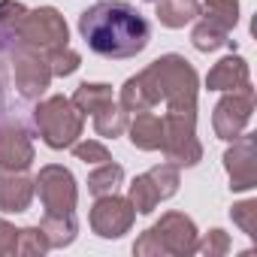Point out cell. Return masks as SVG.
Wrapping results in <instances>:
<instances>
[{
	"label": "cell",
	"instance_id": "6da1fadb",
	"mask_svg": "<svg viewBox=\"0 0 257 257\" xmlns=\"http://www.w3.org/2000/svg\"><path fill=\"white\" fill-rule=\"evenodd\" d=\"M200 76L182 55H161L143 73L131 76L121 85L118 103L124 112H146L161 100L167 109H197Z\"/></svg>",
	"mask_w": 257,
	"mask_h": 257
},
{
	"label": "cell",
	"instance_id": "7a4b0ae2",
	"mask_svg": "<svg viewBox=\"0 0 257 257\" xmlns=\"http://www.w3.org/2000/svg\"><path fill=\"white\" fill-rule=\"evenodd\" d=\"M79 34L94 55L124 61L137 58L149 46L152 25L124 0H100L79 16Z\"/></svg>",
	"mask_w": 257,
	"mask_h": 257
},
{
	"label": "cell",
	"instance_id": "3957f363",
	"mask_svg": "<svg viewBox=\"0 0 257 257\" xmlns=\"http://www.w3.org/2000/svg\"><path fill=\"white\" fill-rule=\"evenodd\" d=\"M197 224L185 215V212H167L158 224H152L137 242H134V254L140 257H188L194 254L197 245Z\"/></svg>",
	"mask_w": 257,
	"mask_h": 257
},
{
	"label": "cell",
	"instance_id": "277c9868",
	"mask_svg": "<svg viewBox=\"0 0 257 257\" xmlns=\"http://www.w3.org/2000/svg\"><path fill=\"white\" fill-rule=\"evenodd\" d=\"M34 124H37V134L40 140L61 152V149H70L73 143H79L82 137V127H85V115L73 106L70 97L64 94H52L46 100L37 103L34 109Z\"/></svg>",
	"mask_w": 257,
	"mask_h": 257
},
{
	"label": "cell",
	"instance_id": "5b68a950",
	"mask_svg": "<svg viewBox=\"0 0 257 257\" xmlns=\"http://www.w3.org/2000/svg\"><path fill=\"white\" fill-rule=\"evenodd\" d=\"M161 152L176 167H197L203 161V146L197 140V109H167Z\"/></svg>",
	"mask_w": 257,
	"mask_h": 257
},
{
	"label": "cell",
	"instance_id": "8992f818",
	"mask_svg": "<svg viewBox=\"0 0 257 257\" xmlns=\"http://www.w3.org/2000/svg\"><path fill=\"white\" fill-rule=\"evenodd\" d=\"M10 64H13V76H16V91L22 100L34 103L40 100L49 85H52V70H49V61H46V52L34 49V46H25V43H13L10 49Z\"/></svg>",
	"mask_w": 257,
	"mask_h": 257
},
{
	"label": "cell",
	"instance_id": "52a82bcc",
	"mask_svg": "<svg viewBox=\"0 0 257 257\" xmlns=\"http://www.w3.org/2000/svg\"><path fill=\"white\" fill-rule=\"evenodd\" d=\"M16 40L25 46H34L40 52H52V49L70 43V28L55 7H37V10L25 13Z\"/></svg>",
	"mask_w": 257,
	"mask_h": 257
},
{
	"label": "cell",
	"instance_id": "ba28073f",
	"mask_svg": "<svg viewBox=\"0 0 257 257\" xmlns=\"http://www.w3.org/2000/svg\"><path fill=\"white\" fill-rule=\"evenodd\" d=\"M34 188L43 200L46 215H70L76 212L79 203V188H76V176L61 167V164H49L40 170V176L34 179Z\"/></svg>",
	"mask_w": 257,
	"mask_h": 257
},
{
	"label": "cell",
	"instance_id": "9c48e42d",
	"mask_svg": "<svg viewBox=\"0 0 257 257\" xmlns=\"http://www.w3.org/2000/svg\"><path fill=\"white\" fill-rule=\"evenodd\" d=\"M254 115V88H239V91H224V97L215 103L212 112V127L215 137L224 143H233Z\"/></svg>",
	"mask_w": 257,
	"mask_h": 257
},
{
	"label": "cell",
	"instance_id": "30bf717a",
	"mask_svg": "<svg viewBox=\"0 0 257 257\" xmlns=\"http://www.w3.org/2000/svg\"><path fill=\"white\" fill-rule=\"evenodd\" d=\"M88 221H91V230L100 239H121L124 233H131V227L137 221V209L131 206L127 197L106 194V197L94 200Z\"/></svg>",
	"mask_w": 257,
	"mask_h": 257
},
{
	"label": "cell",
	"instance_id": "8fae6325",
	"mask_svg": "<svg viewBox=\"0 0 257 257\" xmlns=\"http://www.w3.org/2000/svg\"><path fill=\"white\" fill-rule=\"evenodd\" d=\"M224 170L230 176V191H251L257 185V134H239L224 152Z\"/></svg>",
	"mask_w": 257,
	"mask_h": 257
},
{
	"label": "cell",
	"instance_id": "7c38bea8",
	"mask_svg": "<svg viewBox=\"0 0 257 257\" xmlns=\"http://www.w3.org/2000/svg\"><path fill=\"white\" fill-rule=\"evenodd\" d=\"M34 164V140L19 121L0 124V170H28Z\"/></svg>",
	"mask_w": 257,
	"mask_h": 257
},
{
	"label": "cell",
	"instance_id": "4fadbf2b",
	"mask_svg": "<svg viewBox=\"0 0 257 257\" xmlns=\"http://www.w3.org/2000/svg\"><path fill=\"white\" fill-rule=\"evenodd\" d=\"M34 179L25 170H0V212L19 215L28 212L34 203Z\"/></svg>",
	"mask_w": 257,
	"mask_h": 257
},
{
	"label": "cell",
	"instance_id": "5bb4252c",
	"mask_svg": "<svg viewBox=\"0 0 257 257\" xmlns=\"http://www.w3.org/2000/svg\"><path fill=\"white\" fill-rule=\"evenodd\" d=\"M251 85V76H248V64L245 58L239 55H227L221 58L209 76H206V88L209 91H239V88H248Z\"/></svg>",
	"mask_w": 257,
	"mask_h": 257
},
{
	"label": "cell",
	"instance_id": "9a60e30c",
	"mask_svg": "<svg viewBox=\"0 0 257 257\" xmlns=\"http://www.w3.org/2000/svg\"><path fill=\"white\" fill-rule=\"evenodd\" d=\"M127 137L131 143L140 149V152H161V143H164V121L146 109V112H137L134 121H127Z\"/></svg>",
	"mask_w": 257,
	"mask_h": 257
},
{
	"label": "cell",
	"instance_id": "2e32d148",
	"mask_svg": "<svg viewBox=\"0 0 257 257\" xmlns=\"http://www.w3.org/2000/svg\"><path fill=\"white\" fill-rule=\"evenodd\" d=\"M155 4H158V22L164 28H173V31L197 22L203 13L200 0H155Z\"/></svg>",
	"mask_w": 257,
	"mask_h": 257
},
{
	"label": "cell",
	"instance_id": "e0dca14e",
	"mask_svg": "<svg viewBox=\"0 0 257 257\" xmlns=\"http://www.w3.org/2000/svg\"><path fill=\"white\" fill-rule=\"evenodd\" d=\"M40 230H43L49 248H67V245H73V239L79 233L76 212H70V215H46L40 221Z\"/></svg>",
	"mask_w": 257,
	"mask_h": 257
},
{
	"label": "cell",
	"instance_id": "ac0fdd59",
	"mask_svg": "<svg viewBox=\"0 0 257 257\" xmlns=\"http://www.w3.org/2000/svg\"><path fill=\"white\" fill-rule=\"evenodd\" d=\"M73 106L82 112V115H94V112H100L106 103H112L115 100V94H112V85H106V82H82L76 91H73Z\"/></svg>",
	"mask_w": 257,
	"mask_h": 257
},
{
	"label": "cell",
	"instance_id": "d6986e66",
	"mask_svg": "<svg viewBox=\"0 0 257 257\" xmlns=\"http://www.w3.org/2000/svg\"><path fill=\"white\" fill-rule=\"evenodd\" d=\"M131 112H124L121 109V103H106L100 112H94L91 118H94V131H97V137H103V140H115V137H121L124 131H127V118Z\"/></svg>",
	"mask_w": 257,
	"mask_h": 257
},
{
	"label": "cell",
	"instance_id": "ffe728a7",
	"mask_svg": "<svg viewBox=\"0 0 257 257\" xmlns=\"http://www.w3.org/2000/svg\"><path fill=\"white\" fill-rule=\"evenodd\" d=\"M230 31L221 28L218 22L212 19H200L191 31V43L197 52H215V49H224V46H233V40H227Z\"/></svg>",
	"mask_w": 257,
	"mask_h": 257
},
{
	"label": "cell",
	"instance_id": "44dd1931",
	"mask_svg": "<svg viewBox=\"0 0 257 257\" xmlns=\"http://www.w3.org/2000/svg\"><path fill=\"white\" fill-rule=\"evenodd\" d=\"M127 200H131V206H134L140 215H152V212L158 209L161 194H158V188H155V182H152L149 173L137 176L131 185H127Z\"/></svg>",
	"mask_w": 257,
	"mask_h": 257
},
{
	"label": "cell",
	"instance_id": "7402d4cb",
	"mask_svg": "<svg viewBox=\"0 0 257 257\" xmlns=\"http://www.w3.org/2000/svg\"><path fill=\"white\" fill-rule=\"evenodd\" d=\"M124 185V170L112 161L97 164V170L88 176V191L94 197H106V194H118V188Z\"/></svg>",
	"mask_w": 257,
	"mask_h": 257
},
{
	"label": "cell",
	"instance_id": "603a6c76",
	"mask_svg": "<svg viewBox=\"0 0 257 257\" xmlns=\"http://www.w3.org/2000/svg\"><path fill=\"white\" fill-rule=\"evenodd\" d=\"M46 61H49V70H52V76H73L79 67H82V55L76 52V49H70V43L67 46H58V49H52V52H46Z\"/></svg>",
	"mask_w": 257,
	"mask_h": 257
},
{
	"label": "cell",
	"instance_id": "cb8c5ba5",
	"mask_svg": "<svg viewBox=\"0 0 257 257\" xmlns=\"http://www.w3.org/2000/svg\"><path fill=\"white\" fill-rule=\"evenodd\" d=\"M200 16L218 22L227 31H233L236 22H239V0H206V10Z\"/></svg>",
	"mask_w": 257,
	"mask_h": 257
},
{
	"label": "cell",
	"instance_id": "d4e9b609",
	"mask_svg": "<svg viewBox=\"0 0 257 257\" xmlns=\"http://www.w3.org/2000/svg\"><path fill=\"white\" fill-rule=\"evenodd\" d=\"M149 176H152V182H155V188H158V194H161V200H170L176 191H179V167L176 164H158V167H152L149 170Z\"/></svg>",
	"mask_w": 257,
	"mask_h": 257
},
{
	"label": "cell",
	"instance_id": "484cf974",
	"mask_svg": "<svg viewBox=\"0 0 257 257\" xmlns=\"http://www.w3.org/2000/svg\"><path fill=\"white\" fill-rule=\"evenodd\" d=\"M230 218L233 224L248 236V239H257V200H242L230 209Z\"/></svg>",
	"mask_w": 257,
	"mask_h": 257
},
{
	"label": "cell",
	"instance_id": "4316f807",
	"mask_svg": "<svg viewBox=\"0 0 257 257\" xmlns=\"http://www.w3.org/2000/svg\"><path fill=\"white\" fill-rule=\"evenodd\" d=\"M49 251V242H46V236H43V230L40 227H25V230H19V242H16V254H28V257H43Z\"/></svg>",
	"mask_w": 257,
	"mask_h": 257
},
{
	"label": "cell",
	"instance_id": "83f0119b",
	"mask_svg": "<svg viewBox=\"0 0 257 257\" xmlns=\"http://www.w3.org/2000/svg\"><path fill=\"white\" fill-rule=\"evenodd\" d=\"M230 251V236L224 233V230H209L203 239H197V245H194V254H203V257H221V254H227Z\"/></svg>",
	"mask_w": 257,
	"mask_h": 257
},
{
	"label": "cell",
	"instance_id": "f1b7e54d",
	"mask_svg": "<svg viewBox=\"0 0 257 257\" xmlns=\"http://www.w3.org/2000/svg\"><path fill=\"white\" fill-rule=\"evenodd\" d=\"M28 7L19 4V0H0V34H10L16 37L19 34V25L25 19Z\"/></svg>",
	"mask_w": 257,
	"mask_h": 257
},
{
	"label": "cell",
	"instance_id": "f546056e",
	"mask_svg": "<svg viewBox=\"0 0 257 257\" xmlns=\"http://www.w3.org/2000/svg\"><path fill=\"white\" fill-rule=\"evenodd\" d=\"M73 149V155H76V161H82V164H106V161H112L109 158V149L106 146H100V143H94V140H85V143H73L70 146Z\"/></svg>",
	"mask_w": 257,
	"mask_h": 257
},
{
	"label": "cell",
	"instance_id": "4dcf8cb0",
	"mask_svg": "<svg viewBox=\"0 0 257 257\" xmlns=\"http://www.w3.org/2000/svg\"><path fill=\"white\" fill-rule=\"evenodd\" d=\"M16 242H19V230L7 218H0V257L16 254Z\"/></svg>",
	"mask_w": 257,
	"mask_h": 257
},
{
	"label": "cell",
	"instance_id": "1f68e13d",
	"mask_svg": "<svg viewBox=\"0 0 257 257\" xmlns=\"http://www.w3.org/2000/svg\"><path fill=\"white\" fill-rule=\"evenodd\" d=\"M146 4H155V0H146Z\"/></svg>",
	"mask_w": 257,
	"mask_h": 257
}]
</instances>
